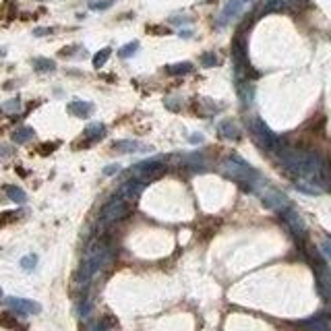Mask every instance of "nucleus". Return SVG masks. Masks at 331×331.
Masks as SVG:
<instances>
[{"mask_svg":"<svg viewBox=\"0 0 331 331\" xmlns=\"http://www.w3.org/2000/svg\"><path fill=\"white\" fill-rule=\"evenodd\" d=\"M296 189H298V191H303V193H309V195H319V193H321V189H313L309 183H300Z\"/></svg>","mask_w":331,"mask_h":331,"instance_id":"nucleus-24","label":"nucleus"},{"mask_svg":"<svg viewBox=\"0 0 331 331\" xmlns=\"http://www.w3.org/2000/svg\"><path fill=\"white\" fill-rule=\"evenodd\" d=\"M259 197L263 199V203H265L267 207L278 209V212H286V209L290 207L288 197H286V195H282V193H280V191H276V189H269V187H265V191H261V193H259Z\"/></svg>","mask_w":331,"mask_h":331,"instance_id":"nucleus-5","label":"nucleus"},{"mask_svg":"<svg viewBox=\"0 0 331 331\" xmlns=\"http://www.w3.org/2000/svg\"><path fill=\"white\" fill-rule=\"evenodd\" d=\"M11 218H17V212H7V214L0 216V226L7 224V222H11Z\"/></svg>","mask_w":331,"mask_h":331,"instance_id":"nucleus-25","label":"nucleus"},{"mask_svg":"<svg viewBox=\"0 0 331 331\" xmlns=\"http://www.w3.org/2000/svg\"><path fill=\"white\" fill-rule=\"evenodd\" d=\"M243 3H253V0H243Z\"/></svg>","mask_w":331,"mask_h":331,"instance_id":"nucleus-30","label":"nucleus"},{"mask_svg":"<svg viewBox=\"0 0 331 331\" xmlns=\"http://www.w3.org/2000/svg\"><path fill=\"white\" fill-rule=\"evenodd\" d=\"M133 207L135 203L131 201H125V199H114L106 209H104V214H102V224L108 226V224H114V222H120V220H125L131 212H133Z\"/></svg>","mask_w":331,"mask_h":331,"instance_id":"nucleus-3","label":"nucleus"},{"mask_svg":"<svg viewBox=\"0 0 331 331\" xmlns=\"http://www.w3.org/2000/svg\"><path fill=\"white\" fill-rule=\"evenodd\" d=\"M218 135L222 139H240V129L232 123V120H224V123L218 125Z\"/></svg>","mask_w":331,"mask_h":331,"instance_id":"nucleus-9","label":"nucleus"},{"mask_svg":"<svg viewBox=\"0 0 331 331\" xmlns=\"http://www.w3.org/2000/svg\"><path fill=\"white\" fill-rule=\"evenodd\" d=\"M240 9H243V0H230V3L224 7L222 15H220V25H226L232 17H236L240 13Z\"/></svg>","mask_w":331,"mask_h":331,"instance_id":"nucleus-10","label":"nucleus"},{"mask_svg":"<svg viewBox=\"0 0 331 331\" xmlns=\"http://www.w3.org/2000/svg\"><path fill=\"white\" fill-rule=\"evenodd\" d=\"M67 110L77 118H87L94 112V104H89V102H71Z\"/></svg>","mask_w":331,"mask_h":331,"instance_id":"nucleus-11","label":"nucleus"},{"mask_svg":"<svg viewBox=\"0 0 331 331\" xmlns=\"http://www.w3.org/2000/svg\"><path fill=\"white\" fill-rule=\"evenodd\" d=\"M309 0H288V5L292 7V9H298V7H303V5H307Z\"/></svg>","mask_w":331,"mask_h":331,"instance_id":"nucleus-27","label":"nucleus"},{"mask_svg":"<svg viewBox=\"0 0 331 331\" xmlns=\"http://www.w3.org/2000/svg\"><path fill=\"white\" fill-rule=\"evenodd\" d=\"M0 298H3V290H0Z\"/></svg>","mask_w":331,"mask_h":331,"instance_id":"nucleus-31","label":"nucleus"},{"mask_svg":"<svg viewBox=\"0 0 331 331\" xmlns=\"http://www.w3.org/2000/svg\"><path fill=\"white\" fill-rule=\"evenodd\" d=\"M139 147H141V143H137L133 139H125V141H116L114 143V149H116V152H120V154H133L135 149H139Z\"/></svg>","mask_w":331,"mask_h":331,"instance_id":"nucleus-12","label":"nucleus"},{"mask_svg":"<svg viewBox=\"0 0 331 331\" xmlns=\"http://www.w3.org/2000/svg\"><path fill=\"white\" fill-rule=\"evenodd\" d=\"M36 133H34V129H29V127H23V129H19V131H15L13 133V141L15 143H25V141H29Z\"/></svg>","mask_w":331,"mask_h":331,"instance_id":"nucleus-15","label":"nucleus"},{"mask_svg":"<svg viewBox=\"0 0 331 331\" xmlns=\"http://www.w3.org/2000/svg\"><path fill=\"white\" fill-rule=\"evenodd\" d=\"M137 50H139V42H131V44H127L125 48L118 50V56H120V58H129V56H133Z\"/></svg>","mask_w":331,"mask_h":331,"instance_id":"nucleus-19","label":"nucleus"},{"mask_svg":"<svg viewBox=\"0 0 331 331\" xmlns=\"http://www.w3.org/2000/svg\"><path fill=\"white\" fill-rule=\"evenodd\" d=\"M251 133L255 135V139L259 141L261 147L269 149V152H274V154H278L280 149L284 147V139L278 137L272 129L265 125V120H261V118H253L251 120Z\"/></svg>","mask_w":331,"mask_h":331,"instance_id":"nucleus-2","label":"nucleus"},{"mask_svg":"<svg viewBox=\"0 0 331 331\" xmlns=\"http://www.w3.org/2000/svg\"><path fill=\"white\" fill-rule=\"evenodd\" d=\"M7 195H9V199L15 201V203H25V199H27V195H25L19 187H7Z\"/></svg>","mask_w":331,"mask_h":331,"instance_id":"nucleus-18","label":"nucleus"},{"mask_svg":"<svg viewBox=\"0 0 331 331\" xmlns=\"http://www.w3.org/2000/svg\"><path fill=\"white\" fill-rule=\"evenodd\" d=\"M112 5H114V0H92V3H89V9L92 11H106Z\"/></svg>","mask_w":331,"mask_h":331,"instance_id":"nucleus-20","label":"nucleus"},{"mask_svg":"<svg viewBox=\"0 0 331 331\" xmlns=\"http://www.w3.org/2000/svg\"><path fill=\"white\" fill-rule=\"evenodd\" d=\"M191 71H193V65L191 63H178V65L166 67V73H170V75H187Z\"/></svg>","mask_w":331,"mask_h":331,"instance_id":"nucleus-14","label":"nucleus"},{"mask_svg":"<svg viewBox=\"0 0 331 331\" xmlns=\"http://www.w3.org/2000/svg\"><path fill=\"white\" fill-rule=\"evenodd\" d=\"M220 170H222L228 178L236 180V183H240V185H245V189H255V185L261 180L259 172H257L255 168H251L245 160H240L238 156H232L228 162H224V164L220 166Z\"/></svg>","mask_w":331,"mask_h":331,"instance_id":"nucleus-1","label":"nucleus"},{"mask_svg":"<svg viewBox=\"0 0 331 331\" xmlns=\"http://www.w3.org/2000/svg\"><path fill=\"white\" fill-rule=\"evenodd\" d=\"M104 133H106V127L100 125V123H96V125H89V127L83 131V137H92V143H94V141L102 139Z\"/></svg>","mask_w":331,"mask_h":331,"instance_id":"nucleus-13","label":"nucleus"},{"mask_svg":"<svg viewBox=\"0 0 331 331\" xmlns=\"http://www.w3.org/2000/svg\"><path fill=\"white\" fill-rule=\"evenodd\" d=\"M201 65H203V67H216V65H218L216 54H209V52L203 54V56H201Z\"/></svg>","mask_w":331,"mask_h":331,"instance_id":"nucleus-23","label":"nucleus"},{"mask_svg":"<svg viewBox=\"0 0 331 331\" xmlns=\"http://www.w3.org/2000/svg\"><path fill=\"white\" fill-rule=\"evenodd\" d=\"M110 54H112V50H110V48H104V50H100V52L94 56V67H96V69H102V67L108 63Z\"/></svg>","mask_w":331,"mask_h":331,"instance_id":"nucleus-17","label":"nucleus"},{"mask_svg":"<svg viewBox=\"0 0 331 331\" xmlns=\"http://www.w3.org/2000/svg\"><path fill=\"white\" fill-rule=\"evenodd\" d=\"M36 263H38V257L36 255H27V257L21 259V267L25 269V272H32V269L36 267Z\"/></svg>","mask_w":331,"mask_h":331,"instance_id":"nucleus-21","label":"nucleus"},{"mask_svg":"<svg viewBox=\"0 0 331 331\" xmlns=\"http://www.w3.org/2000/svg\"><path fill=\"white\" fill-rule=\"evenodd\" d=\"M166 170V166L158 160H152V162H141L133 168V176L137 180H141V183H147V180H154L158 176H162Z\"/></svg>","mask_w":331,"mask_h":331,"instance_id":"nucleus-4","label":"nucleus"},{"mask_svg":"<svg viewBox=\"0 0 331 331\" xmlns=\"http://www.w3.org/2000/svg\"><path fill=\"white\" fill-rule=\"evenodd\" d=\"M19 110H21V102L19 100H9L7 104H3V112H7V114H15Z\"/></svg>","mask_w":331,"mask_h":331,"instance_id":"nucleus-22","label":"nucleus"},{"mask_svg":"<svg viewBox=\"0 0 331 331\" xmlns=\"http://www.w3.org/2000/svg\"><path fill=\"white\" fill-rule=\"evenodd\" d=\"M7 305L11 309H15L19 315H32V313H40L42 307L34 300H25V298H7Z\"/></svg>","mask_w":331,"mask_h":331,"instance_id":"nucleus-7","label":"nucleus"},{"mask_svg":"<svg viewBox=\"0 0 331 331\" xmlns=\"http://www.w3.org/2000/svg\"><path fill=\"white\" fill-rule=\"evenodd\" d=\"M143 189H145V183H141V180H129V183H125L123 187L118 189V199H125V201H131V203H135L137 199H139V195L143 193Z\"/></svg>","mask_w":331,"mask_h":331,"instance_id":"nucleus-6","label":"nucleus"},{"mask_svg":"<svg viewBox=\"0 0 331 331\" xmlns=\"http://www.w3.org/2000/svg\"><path fill=\"white\" fill-rule=\"evenodd\" d=\"M34 34L36 36H46V34H52V29H36Z\"/></svg>","mask_w":331,"mask_h":331,"instance_id":"nucleus-29","label":"nucleus"},{"mask_svg":"<svg viewBox=\"0 0 331 331\" xmlns=\"http://www.w3.org/2000/svg\"><path fill=\"white\" fill-rule=\"evenodd\" d=\"M118 170H120V166H118V164H112V166H108V168L104 170V174H106V176H112V174H116Z\"/></svg>","mask_w":331,"mask_h":331,"instance_id":"nucleus-26","label":"nucleus"},{"mask_svg":"<svg viewBox=\"0 0 331 331\" xmlns=\"http://www.w3.org/2000/svg\"><path fill=\"white\" fill-rule=\"evenodd\" d=\"M191 141H193V143H203V135H201V133H195V135L191 137Z\"/></svg>","mask_w":331,"mask_h":331,"instance_id":"nucleus-28","label":"nucleus"},{"mask_svg":"<svg viewBox=\"0 0 331 331\" xmlns=\"http://www.w3.org/2000/svg\"><path fill=\"white\" fill-rule=\"evenodd\" d=\"M34 69L36 71H42V73H48V71H54L56 65L52 63V60H48V58H36L34 60Z\"/></svg>","mask_w":331,"mask_h":331,"instance_id":"nucleus-16","label":"nucleus"},{"mask_svg":"<svg viewBox=\"0 0 331 331\" xmlns=\"http://www.w3.org/2000/svg\"><path fill=\"white\" fill-rule=\"evenodd\" d=\"M284 218H286V224L292 228V232H294L296 236H300V238L305 236V224H303V220H300V216H298L296 212H290V209H286V212H284Z\"/></svg>","mask_w":331,"mask_h":331,"instance_id":"nucleus-8","label":"nucleus"}]
</instances>
